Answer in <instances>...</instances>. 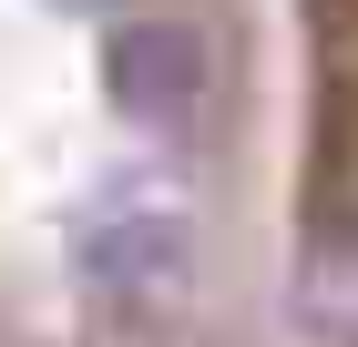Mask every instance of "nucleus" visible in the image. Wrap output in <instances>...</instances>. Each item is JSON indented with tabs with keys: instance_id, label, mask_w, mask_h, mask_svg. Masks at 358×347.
<instances>
[{
	"instance_id": "1",
	"label": "nucleus",
	"mask_w": 358,
	"mask_h": 347,
	"mask_svg": "<svg viewBox=\"0 0 358 347\" xmlns=\"http://www.w3.org/2000/svg\"><path fill=\"white\" fill-rule=\"evenodd\" d=\"M72 10H123V0H72Z\"/></svg>"
}]
</instances>
